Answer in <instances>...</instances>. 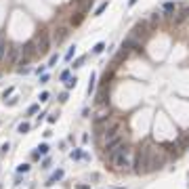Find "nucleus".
Instances as JSON below:
<instances>
[{
  "label": "nucleus",
  "instance_id": "1",
  "mask_svg": "<svg viewBox=\"0 0 189 189\" xmlns=\"http://www.w3.org/2000/svg\"><path fill=\"white\" fill-rule=\"evenodd\" d=\"M130 155H132L130 147H126V145H124L118 154L111 158V164H114V168H116V170H120V172H122V170H128V168H130Z\"/></svg>",
  "mask_w": 189,
  "mask_h": 189
},
{
  "label": "nucleus",
  "instance_id": "2",
  "mask_svg": "<svg viewBox=\"0 0 189 189\" xmlns=\"http://www.w3.org/2000/svg\"><path fill=\"white\" fill-rule=\"evenodd\" d=\"M135 172L137 175H147L149 172V145H145L137 154V162H135Z\"/></svg>",
  "mask_w": 189,
  "mask_h": 189
},
{
  "label": "nucleus",
  "instance_id": "3",
  "mask_svg": "<svg viewBox=\"0 0 189 189\" xmlns=\"http://www.w3.org/2000/svg\"><path fill=\"white\" fill-rule=\"evenodd\" d=\"M164 164H166V154H164V149L149 145V172H151V170H158V168H162Z\"/></svg>",
  "mask_w": 189,
  "mask_h": 189
},
{
  "label": "nucleus",
  "instance_id": "4",
  "mask_svg": "<svg viewBox=\"0 0 189 189\" xmlns=\"http://www.w3.org/2000/svg\"><path fill=\"white\" fill-rule=\"evenodd\" d=\"M34 46H36V55H46L48 48H50V34L46 30H40V34L36 36L34 40Z\"/></svg>",
  "mask_w": 189,
  "mask_h": 189
},
{
  "label": "nucleus",
  "instance_id": "5",
  "mask_svg": "<svg viewBox=\"0 0 189 189\" xmlns=\"http://www.w3.org/2000/svg\"><path fill=\"white\" fill-rule=\"evenodd\" d=\"M122 147H124V135H118V137H114V139H109V141L105 143L103 151H105V155L109 158V160H111V158L118 154Z\"/></svg>",
  "mask_w": 189,
  "mask_h": 189
},
{
  "label": "nucleus",
  "instance_id": "6",
  "mask_svg": "<svg viewBox=\"0 0 189 189\" xmlns=\"http://www.w3.org/2000/svg\"><path fill=\"white\" fill-rule=\"evenodd\" d=\"M101 135H103L105 143L109 141V139H114V137L122 135V122H120V120H111V122H107L105 128L101 130Z\"/></svg>",
  "mask_w": 189,
  "mask_h": 189
},
{
  "label": "nucleus",
  "instance_id": "7",
  "mask_svg": "<svg viewBox=\"0 0 189 189\" xmlns=\"http://www.w3.org/2000/svg\"><path fill=\"white\" fill-rule=\"evenodd\" d=\"M4 57H6V65H15V63H19V57H21V53H19V46H6V53H4Z\"/></svg>",
  "mask_w": 189,
  "mask_h": 189
},
{
  "label": "nucleus",
  "instance_id": "8",
  "mask_svg": "<svg viewBox=\"0 0 189 189\" xmlns=\"http://www.w3.org/2000/svg\"><path fill=\"white\" fill-rule=\"evenodd\" d=\"M70 36V30L67 27H57L55 32H53V38H50V42H55V44H61L65 38Z\"/></svg>",
  "mask_w": 189,
  "mask_h": 189
},
{
  "label": "nucleus",
  "instance_id": "9",
  "mask_svg": "<svg viewBox=\"0 0 189 189\" xmlns=\"http://www.w3.org/2000/svg\"><path fill=\"white\" fill-rule=\"evenodd\" d=\"M187 17H189V6H185V9H183V11H181L177 17H175V23H183Z\"/></svg>",
  "mask_w": 189,
  "mask_h": 189
},
{
  "label": "nucleus",
  "instance_id": "10",
  "mask_svg": "<svg viewBox=\"0 0 189 189\" xmlns=\"http://www.w3.org/2000/svg\"><path fill=\"white\" fill-rule=\"evenodd\" d=\"M61 179H63V170H55V172H53V177L48 179L46 185H53V183H57V181H61Z\"/></svg>",
  "mask_w": 189,
  "mask_h": 189
},
{
  "label": "nucleus",
  "instance_id": "11",
  "mask_svg": "<svg viewBox=\"0 0 189 189\" xmlns=\"http://www.w3.org/2000/svg\"><path fill=\"white\" fill-rule=\"evenodd\" d=\"M82 21H84V13L82 11H78L74 17H71V25H80Z\"/></svg>",
  "mask_w": 189,
  "mask_h": 189
},
{
  "label": "nucleus",
  "instance_id": "12",
  "mask_svg": "<svg viewBox=\"0 0 189 189\" xmlns=\"http://www.w3.org/2000/svg\"><path fill=\"white\" fill-rule=\"evenodd\" d=\"M46 154H48V145L42 143V145L38 147V151H36V158H38V155H46Z\"/></svg>",
  "mask_w": 189,
  "mask_h": 189
},
{
  "label": "nucleus",
  "instance_id": "13",
  "mask_svg": "<svg viewBox=\"0 0 189 189\" xmlns=\"http://www.w3.org/2000/svg\"><path fill=\"white\" fill-rule=\"evenodd\" d=\"M164 13L166 15H172L175 13V2H164Z\"/></svg>",
  "mask_w": 189,
  "mask_h": 189
},
{
  "label": "nucleus",
  "instance_id": "14",
  "mask_svg": "<svg viewBox=\"0 0 189 189\" xmlns=\"http://www.w3.org/2000/svg\"><path fill=\"white\" fill-rule=\"evenodd\" d=\"M76 4H78V6H80V11H86V9H88V4H90V0H76Z\"/></svg>",
  "mask_w": 189,
  "mask_h": 189
},
{
  "label": "nucleus",
  "instance_id": "15",
  "mask_svg": "<svg viewBox=\"0 0 189 189\" xmlns=\"http://www.w3.org/2000/svg\"><path fill=\"white\" fill-rule=\"evenodd\" d=\"M103 48H105V42H97L95 48H93V53H95V55H99V53H103Z\"/></svg>",
  "mask_w": 189,
  "mask_h": 189
},
{
  "label": "nucleus",
  "instance_id": "16",
  "mask_svg": "<svg viewBox=\"0 0 189 189\" xmlns=\"http://www.w3.org/2000/svg\"><path fill=\"white\" fill-rule=\"evenodd\" d=\"M76 82H78V80H76V76H74V78L70 76V80L65 82V88H76Z\"/></svg>",
  "mask_w": 189,
  "mask_h": 189
},
{
  "label": "nucleus",
  "instance_id": "17",
  "mask_svg": "<svg viewBox=\"0 0 189 189\" xmlns=\"http://www.w3.org/2000/svg\"><path fill=\"white\" fill-rule=\"evenodd\" d=\"M27 130H30V122H21V124H19V132H21V135H25Z\"/></svg>",
  "mask_w": 189,
  "mask_h": 189
},
{
  "label": "nucleus",
  "instance_id": "18",
  "mask_svg": "<svg viewBox=\"0 0 189 189\" xmlns=\"http://www.w3.org/2000/svg\"><path fill=\"white\" fill-rule=\"evenodd\" d=\"M4 53H6V42H4V40H0V61L4 59Z\"/></svg>",
  "mask_w": 189,
  "mask_h": 189
},
{
  "label": "nucleus",
  "instance_id": "19",
  "mask_svg": "<svg viewBox=\"0 0 189 189\" xmlns=\"http://www.w3.org/2000/svg\"><path fill=\"white\" fill-rule=\"evenodd\" d=\"M74 55H76V46H71L70 50L65 53V59H67V61H71V59H74Z\"/></svg>",
  "mask_w": 189,
  "mask_h": 189
},
{
  "label": "nucleus",
  "instance_id": "20",
  "mask_svg": "<svg viewBox=\"0 0 189 189\" xmlns=\"http://www.w3.org/2000/svg\"><path fill=\"white\" fill-rule=\"evenodd\" d=\"M105 9H107V2H101V4L97 6V11H95V15H101V13L105 11Z\"/></svg>",
  "mask_w": 189,
  "mask_h": 189
},
{
  "label": "nucleus",
  "instance_id": "21",
  "mask_svg": "<svg viewBox=\"0 0 189 189\" xmlns=\"http://www.w3.org/2000/svg\"><path fill=\"white\" fill-rule=\"evenodd\" d=\"M38 109H40V105H38V103H34V105H30L27 114H30V116H32V114H38Z\"/></svg>",
  "mask_w": 189,
  "mask_h": 189
},
{
  "label": "nucleus",
  "instance_id": "22",
  "mask_svg": "<svg viewBox=\"0 0 189 189\" xmlns=\"http://www.w3.org/2000/svg\"><path fill=\"white\" fill-rule=\"evenodd\" d=\"M95 90V74H90V82H88V95Z\"/></svg>",
  "mask_w": 189,
  "mask_h": 189
},
{
  "label": "nucleus",
  "instance_id": "23",
  "mask_svg": "<svg viewBox=\"0 0 189 189\" xmlns=\"http://www.w3.org/2000/svg\"><path fill=\"white\" fill-rule=\"evenodd\" d=\"M61 80H63V82H67V80H70V70H65V71H61V76H59Z\"/></svg>",
  "mask_w": 189,
  "mask_h": 189
},
{
  "label": "nucleus",
  "instance_id": "24",
  "mask_svg": "<svg viewBox=\"0 0 189 189\" xmlns=\"http://www.w3.org/2000/svg\"><path fill=\"white\" fill-rule=\"evenodd\" d=\"M48 97H50V95H48L46 90H44V93H40V103H46V101H48Z\"/></svg>",
  "mask_w": 189,
  "mask_h": 189
},
{
  "label": "nucleus",
  "instance_id": "25",
  "mask_svg": "<svg viewBox=\"0 0 189 189\" xmlns=\"http://www.w3.org/2000/svg\"><path fill=\"white\" fill-rule=\"evenodd\" d=\"M27 170H30V164H21L17 168V172H27Z\"/></svg>",
  "mask_w": 189,
  "mask_h": 189
},
{
  "label": "nucleus",
  "instance_id": "26",
  "mask_svg": "<svg viewBox=\"0 0 189 189\" xmlns=\"http://www.w3.org/2000/svg\"><path fill=\"white\" fill-rule=\"evenodd\" d=\"M57 59H59V57H57V55H53V57H50V61H48V65H55V63H57Z\"/></svg>",
  "mask_w": 189,
  "mask_h": 189
},
{
  "label": "nucleus",
  "instance_id": "27",
  "mask_svg": "<svg viewBox=\"0 0 189 189\" xmlns=\"http://www.w3.org/2000/svg\"><path fill=\"white\" fill-rule=\"evenodd\" d=\"M82 63H84V57H80V59H78V61H76V63H74V67H80Z\"/></svg>",
  "mask_w": 189,
  "mask_h": 189
},
{
  "label": "nucleus",
  "instance_id": "28",
  "mask_svg": "<svg viewBox=\"0 0 189 189\" xmlns=\"http://www.w3.org/2000/svg\"><path fill=\"white\" fill-rule=\"evenodd\" d=\"M59 101H61V103H65V101H67V93H63V95H61V97H59Z\"/></svg>",
  "mask_w": 189,
  "mask_h": 189
},
{
  "label": "nucleus",
  "instance_id": "29",
  "mask_svg": "<svg viewBox=\"0 0 189 189\" xmlns=\"http://www.w3.org/2000/svg\"><path fill=\"white\" fill-rule=\"evenodd\" d=\"M76 189H90V187H88V185H78Z\"/></svg>",
  "mask_w": 189,
  "mask_h": 189
},
{
  "label": "nucleus",
  "instance_id": "30",
  "mask_svg": "<svg viewBox=\"0 0 189 189\" xmlns=\"http://www.w3.org/2000/svg\"><path fill=\"white\" fill-rule=\"evenodd\" d=\"M128 4L132 6V4H137V0H128Z\"/></svg>",
  "mask_w": 189,
  "mask_h": 189
}]
</instances>
